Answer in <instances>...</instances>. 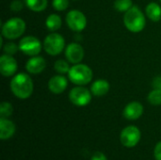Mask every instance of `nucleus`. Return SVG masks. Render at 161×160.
<instances>
[{"label":"nucleus","instance_id":"f257e3e1","mask_svg":"<svg viewBox=\"0 0 161 160\" xmlns=\"http://www.w3.org/2000/svg\"><path fill=\"white\" fill-rule=\"evenodd\" d=\"M10 91L12 94L22 100L29 98L34 91L32 78L25 73H19L10 80Z\"/></svg>","mask_w":161,"mask_h":160},{"label":"nucleus","instance_id":"f03ea898","mask_svg":"<svg viewBox=\"0 0 161 160\" xmlns=\"http://www.w3.org/2000/svg\"><path fill=\"white\" fill-rule=\"evenodd\" d=\"M124 24L130 32L139 33L145 27L146 19L142 9L137 6H133L130 9L125 12Z\"/></svg>","mask_w":161,"mask_h":160},{"label":"nucleus","instance_id":"7ed1b4c3","mask_svg":"<svg viewBox=\"0 0 161 160\" xmlns=\"http://www.w3.org/2000/svg\"><path fill=\"white\" fill-rule=\"evenodd\" d=\"M92 77H93L92 70L91 69L90 66L83 63L74 64L68 73L69 80L75 86L88 85L92 80Z\"/></svg>","mask_w":161,"mask_h":160},{"label":"nucleus","instance_id":"20e7f679","mask_svg":"<svg viewBox=\"0 0 161 160\" xmlns=\"http://www.w3.org/2000/svg\"><path fill=\"white\" fill-rule=\"evenodd\" d=\"M25 28H26V25L23 19L19 17L10 18L2 25V28H1L2 37L10 41L16 40L25 33Z\"/></svg>","mask_w":161,"mask_h":160},{"label":"nucleus","instance_id":"39448f33","mask_svg":"<svg viewBox=\"0 0 161 160\" xmlns=\"http://www.w3.org/2000/svg\"><path fill=\"white\" fill-rule=\"evenodd\" d=\"M43 49L50 56L59 55L66 47L65 39L62 35L57 32H51L48 34L43 41Z\"/></svg>","mask_w":161,"mask_h":160},{"label":"nucleus","instance_id":"423d86ee","mask_svg":"<svg viewBox=\"0 0 161 160\" xmlns=\"http://www.w3.org/2000/svg\"><path fill=\"white\" fill-rule=\"evenodd\" d=\"M67 26L75 32H81L87 26V18L85 14L78 9L70 10L65 18Z\"/></svg>","mask_w":161,"mask_h":160},{"label":"nucleus","instance_id":"0eeeda50","mask_svg":"<svg viewBox=\"0 0 161 160\" xmlns=\"http://www.w3.org/2000/svg\"><path fill=\"white\" fill-rule=\"evenodd\" d=\"M19 49L25 55L29 57L37 56L41 53L42 44L41 41L34 36H25L19 41Z\"/></svg>","mask_w":161,"mask_h":160},{"label":"nucleus","instance_id":"6e6552de","mask_svg":"<svg viewBox=\"0 0 161 160\" xmlns=\"http://www.w3.org/2000/svg\"><path fill=\"white\" fill-rule=\"evenodd\" d=\"M92 91L84 86H75L69 92L71 103L76 107H85L92 101Z\"/></svg>","mask_w":161,"mask_h":160},{"label":"nucleus","instance_id":"1a4fd4ad","mask_svg":"<svg viewBox=\"0 0 161 160\" xmlns=\"http://www.w3.org/2000/svg\"><path fill=\"white\" fill-rule=\"evenodd\" d=\"M141 137L142 135L140 129L134 125H130L123 129L120 135V140L124 146L132 148L139 143Z\"/></svg>","mask_w":161,"mask_h":160},{"label":"nucleus","instance_id":"9d476101","mask_svg":"<svg viewBox=\"0 0 161 160\" xmlns=\"http://www.w3.org/2000/svg\"><path fill=\"white\" fill-rule=\"evenodd\" d=\"M64 54H65L66 59L70 63L77 64V63H80L82 61V59L84 58L85 52H84L83 47L79 43L71 42L65 47Z\"/></svg>","mask_w":161,"mask_h":160},{"label":"nucleus","instance_id":"9b49d317","mask_svg":"<svg viewBox=\"0 0 161 160\" xmlns=\"http://www.w3.org/2000/svg\"><path fill=\"white\" fill-rule=\"evenodd\" d=\"M18 70L17 60L13 56L3 54L0 57V73L5 77H9L15 75Z\"/></svg>","mask_w":161,"mask_h":160},{"label":"nucleus","instance_id":"f8f14e48","mask_svg":"<svg viewBox=\"0 0 161 160\" xmlns=\"http://www.w3.org/2000/svg\"><path fill=\"white\" fill-rule=\"evenodd\" d=\"M68 87V79L63 74H57L52 76L48 81V89L54 94H60Z\"/></svg>","mask_w":161,"mask_h":160},{"label":"nucleus","instance_id":"ddd939ff","mask_svg":"<svg viewBox=\"0 0 161 160\" xmlns=\"http://www.w3.org/2000/svg\"><path fill=\"white\" fill-rule=\"evenodd\" d=\"M45 67H46L45 59L39 55L31 57L25 63V69L31 74H41L42 72H43Z\"/></svg>","mask_w":161,"mask_h":160},{"label":"nucleus","instance_id":"4468645a","mask_svg":"<svg viewBox=\"0 0 161 160\" xmlns=\"http://www.w3.org/2000/svg\"><path fill=\"white\" fill-rule=\"evenodd\" d=\"M143 106L137 101L130 102L124 109V116L127 120H138L143 114Z\"/></svg>","mask_w":161,"mask_h":160},{"label":"nucleus","instance_id":"2eb2a0df","mask_svg":"<svg viewBox=\"0 0 161 160\" xmlns=\"http://www.w3.org/2000/svg\"><path fill=\"white\" fill-rule=\"evenodd\" d=\"M15 124L8 118H0V139L5 141L15 133Z\"/></svg>","mask_w":161,"mask_h":160},{"label":"nucleus","instance_id":"dca6fc26","mask_svg":"<svg viewBox=\"0 0 161 160\" xmlns=\"http://www.w3.org/2000/svg\"><path fill=\"white\" fill-rule=\"evenodd\" d=\"M110 89L108 81L106 79H97L91 86V91L94 96H104L106 95Z\"/></svg>","mask_w":161,"mask_h":160},{"label":"nucleus","instance_id":"f3484780","mask_svg":"<svg viewBox=\"0 0 161 160\" xmlns=\"http://www.w3.org/2000/svg\"><path fill=\"white\" fill-rule=\"evenodd\" d=\"M145 14L151 21L158 22L161 20V7L156 2H151L145 8Z\"/></svg>","mask_w":161,"mask_h":160},{"label":"nucleus","instance_id":"a211bd4d","mask_svg":"<svg viewBox=\"0 0 161 160\" xmlns=\"http://www.w3.org/2000/svg\"><path fill=\"white\" fill-rule=\"evenodd\" d=\"M61 25H62L61 18L58 14L56 13H52L48 15L45 20V26L51 32H55L58 30L61 27Z\"/></svg>","mask_w":161,"mask_h":160},{"label":"nucleus","instance_id":"6ab92c4d","mask_svg":"<svg viewBox=\"0 0 161 160\" xmlns=\"http://www.w3.org/2000/svg\"><path fill=\"white\" fill-rule=\"evenodd\" d=\"M25 5L34 12L43 11L48 4L47 0H24Z\"/></svg>","mask_w":161,"mask_h":160},{"label":"nucleus","instance_id":"aec40b11","mask_svg":"<svg viewBox=\"0 0 161 160\" xmlns=\"http://www.w3.org/2000/svg\"><path fill=\"white\" fill-rule=\"evenodd\" d=\"M69 61L68 60H65V59H58L55 63H54V68H55V71L60 74H68L71 67L69 65Z\"/></svg>","mask_w":161,"mask_h":160},{"label":"nucleus","instance_id":"412c9836","mask_svg":"<svg viewBox=\"0 0 161 160\" xmlns=\"http://www.w3.org/2000/svg\"><path fill=\"white\" fill-rule=\"evenodd\" d=\"M132 7V0H115L114 2V8L119 12H126Z\"/></svg>","mask_w":161,"mask_h":160},{"label":"nucleus","instance_id":"4be33fe9","mask_svg":"<svg viewBox=\"0 0 161 160\" xmlns=\"http://www.w3.org/2000/svg\"><path fill=\"white\" fill-rule=\"evenodd\" d=\"M147 100L153 106H159V105H161V91L154 89L152 91L149 92Z\"/></svg>","mask_w":161,"mask_h":160},{"label":"nucleus","instance_id":"5701e85b","mask_svg":"<svg viewBox=\"0 0 161 160\" xmlns=\"http://www.w3.org/2000/svg\"><path fill=\"white\" fill-rule=\"evenodd\" d=\"M13 113V107L8 102H2L0 105V117L8 118Z\"/></svg>","mask_w":161,"mask_h":160},{"label":"nucleus","instance_id":"b1692460","mask_svg":"<svg viewBox=\"0 0 161 160\" xmlns=\"http://www.w3.org/2000/svg\"><path fill=\"white\" fill-rule=\"evenodd\" d=\"M3 51L7 55L14 56L18 51H20V49H19V45H17L15 42L9 41L3 45Z\"/></svg>","mask_w":161,"mask_h":160},{"label":"nucleus","instance_id":"393cba45","mask_svg":"<svg viewBox=\"0 0 161 160\" xmlns=\"http://www.w3.org/2000/svg\"><path fill=\"white\" fill-rule=\"evenodd\" d=\"M52 6L57 11H63L69 7V0H53Z\"/></svg>","mask_w":161,"mask_h":160},{"label":"nucleus","instance_id":"a878e982","mask_svg":"<svg viewBox=\"0 0 161 160\" xmlns=\"http://www.w3.org/2000/svg\"><path fill=\"white\" fill-rule=\"evenodd\" d=\"M10 10L13 12H19L23 9L24 8V2H22V0H13L10 3Z\"/></svg>","mask_w":161,"mask_h":160},{"label":"nucleus","instance_id":"bb28decb","mask_svg":"<svg viewBox=\"0 0 161 160\" xmlns=\"http://www.w3.org/2000/svg\"><path fill=\"white\" fill-rule=\"evenodd\" d=\"M153 88L161 91V75L156 76L153 80Z\"/></svg>","mask_w":161,"mask_h":160},{"label":"nucleus","instance_id":"cd10ccee","mask_svg":"<svg viewBox=\"0 0 161 160\" xmlns=\"http://www.w3.org/2000/svg\"><path fill=\"white\" fill-rule=\"evenodd\" d=\"M91 160H108V158H107V157L103 153L96 152V153L93 154V156L92 157Z\"/></svg>","mask_w":161,"mask_h":160},{"label":"nucleus","instance_id":"c85d7f7f","mask_svg":"<svg viewBox=\"0 0 161 160\" xmlns=\"http://www.w3.org/2000/svg\"><path fill=\"white\" fill-rule=\"evenodd\" d=\"M155 157L156 160H161V141L155 147Z\"/></svg>","mask_w":161,"mask_h":160},{"label":"nucleus","instance_id":"c756f323","mask_svg":"<svg viewBox=\"0 0 161 160\" xmlns=\"http://www.w3.org/2000/svg\"><path fill=\"white\" fill-rule=\"evenodd\" d=\"M159 1H160V3H161V0H159Z\"/></svg>","mask_w":161,"mask_h":160}]
</instances>
